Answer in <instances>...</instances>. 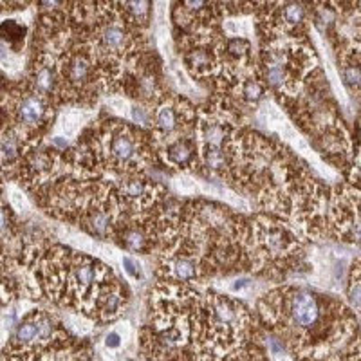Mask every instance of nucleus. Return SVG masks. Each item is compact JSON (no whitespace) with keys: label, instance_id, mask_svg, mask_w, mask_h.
<instances>
[{"label":"nucleus","instance_id":"dca6fc26","mask_svg":"<svg viewBox=\"0 0 361 361\" xmlns=\"http://www.w3.org/2000/svg\"><path fill=\"white\" fill-rule=\"evenodd\" d=\"M105 349L109 350H119L121 349V345H123V336L118 333V331H109L107 334H105Z\"/></svg>","mask_w":361,"mask_h":361},{"label":"nucleus","instance_id":"20e7f679","mask_svg":"<svg viewBox=\"0 0 361 361\" xmlns=\"http://www.w3.org/2000/svg\"><path fill=\"white\" fill-rule=\"evenodd\" d=\"M316 54L307 38H273L262 47V78L266 85L288 99L302 94L309 76L314 73Z\"/></svg>","mask_w":361,"mask_h":361},{"label":"nucleus","instance_id":"9b49d317","mask_svg":"<svg viewBox=\"0 0 361 361\" xmlns=\"http://www.w3.org/2000/svg\"><path fill=\"white\" fill-rule=\"evenodd\" d=\"M156 154L157 159L163 161L164 166L177 170V172H193L201 164L195 134L183 135L179 140L157 148Z\"/></svg>","mask_w":361,"mask_h":361},{"label":"nucleus","instance_id":"6e6552de","mask_svg":"<svg viewBox=\"0 0 361 361\" xmlns=\"http://www.w3.org/2000/svg\"><path fill=\"white\" fill-rule=\"evenodd\" d=\"M150 119H152L150 134H152L154 148L157 150L183 135L195 134L197 111L183 96L166 94L150 109Z\"/></svg>","mask_w":361,"mask_h":361},{"label":"nucleus","instance_id":"0eeeda50","mask_svg":"<svg viewBox=\"0 0 361 361\" xmlns=\"http://www.w3.org/2000/svg\"><path fill=\"white\" fill-rule=\"evenodd\" d=\"M63 331L49 312L33 309L17 324L8 345H4V356L8 361H38Z\"/></svg>","mask_w":361,"mask_h":361},{"label":"nucleus","instance_id":"4468645a","mask_svg":"<svg viewBox=\"0 0 361 361\" xmlns=\"http://www.w3.org/2000/svg\"><path fill=\"white\" fill-rule=\"evenodd\" d=\"M125 9L128 11L134 22L140 25L141 29L148 27V22H150V13H152V2H147V0H137V2H123Z\"/></svg>","mask_w":361,"mask_h":361},{"label":"nucleus","instance_id":"1a4fd4ad","mask_svg":"<svg viewBox=\"0 0 361 361\" xmlns=\"http://www.w3.org/2000/svg\"><path fill=\"white\" fill-rule=\"evenodd\" d=\"M257 11L264 38H305L307 37V8L302 2L262 4Z\"/></svg>","mask_w":361,"mask_h":361},{"label":"nucleus","instance_id":"7ed1b4c3","mask_svg":"<svg viewBox=\"0 0 361 361\" xmlns=\"http://www.w3.org/2000/svg\"><path fill=\"white\" fill-rule=\"evenodd\" d=\"M80 140L92 154L96 176L109 173L114 176L112 180L145 173L157 159L152 134L119 119L102 121L94 128H89Z\"/></svg>","mask_w":361,"mask_h":361},{"label":"nucleus","instance_id":"f3484780","mask_svg":"<svg viewBox=\"0 0 361 361\" xmlns=\"http://www.w3.org/2000/svg\"><path fill=\"white\" fill-rule=\"evenodd\" d=\"M251 286V280L250 279H238L231 283V291L233 293H240L244 289H247Z\"/></svg>","mask_w":361,"mask_h":361},{"label":"nucleus","instance_id":"39448f33","mask_svg":"<svg viewBox=\"0 0 361 361\" xmlns=\"http://www.w3.org/2000/svg\"><path fill=\"white\" fill-rule=\"evenodd\" d=\"M2 105H4L2 114H8V123H4V127L17 132L24 143L25 154L31 152L33 148L38 147L42 135L53 125L56 107L49 99L35 94L33 90L25 85L24 80L18 85L9 87L8 92L4 90Z\"/></svg>","mask_w":361,"mask_h":361},{"label":"nucleus","instance_id":"9d476101","mask_svg":"<svg viewBox=\"0 0 361 361\" xmlns=\"http://www.w3.org/2000/svg\"><path fill=\"white\" fill-rule=\"evenodd\" d=\"M331 226L340 240L361 244V192L350 186H338L333 193Z\"/></svg>","mask_w":361,"mask_h":361},{"label":"nucleus","instance_id":"f257e3e1","mask_svg":"<svg viewBox=\"0 0 361 361\" xmlns=\"http://www.w3.org/2000/svg\"><path fill=\"white\" fill-rule=\"evenodd\" d=\"M226 177L266 212L293 219L307 237L325 230V188L291 150L255 130H240L224 147Z\"/></svg>","mask_w":361,"mask_h":361},{"label":"nucleus","instance_id":"ddd939ff","mask_svg":"<svg viewBox=\"0 0 361 361\" xmlns=\"http://www.w3.org/2000/svg\"><path fill=\"white\" fill-rule=\"evenodd\" d=\"M347 302L350 309L361 312V259L353 264L349 276V286H347Z\"/></svg>","mask_w":361,"mask_h":361},{"label":"nucleus","instance_id":"a211bd4d","mask_svg":"<svg viewBox=\"0 0 361 361\" xmlns=\"http://www.w3.org/2000/svg\"><path fill=\"white\" fill-rule=\"evenodd\" d=\"M356 33L360 35V37H357V38H360V40H361V17L357 18V24H356Z\"/></svg>","mask_w":361,"mask_h":361},{"label":"nucleus","instance_id":"f8f14e48","mask_svg":"<svg viewBox=\"0 0 361 361\" xmlns=\"http://www.w3.org/2000/svg\"><path fill=\"white\" fill-rule=\"evenodd\" d=\"M0 29H2V44L8 42V47L13 53H20L27 37V27L17 20H4Z\"/></svg>","mask_w":361,"mask_h":361},{"label":"nucleus","instance_id":"f03ea898","mask_svg":"<svg viewBox=\"0 0 361 361\" xmlns=\"http://www.w3.org/2000/svg\"><path fill=\"white\" fill-rule=\"evenodd\" d=\"M259 312L302 361H336L361 349L357 322L333 296L283 286L259 300Z\"/></svg>","mask_w":361,"mask_h":361},{"label":"nucleus","instance_id":"423d86ee","mask_svg":"<svg viewBox=\"0 0 361 361\" xmlns=\"http://www.w3.org/2000/svg\"><path fill=\"white\" fill-rule=\"evenodd\" d=\"M226 42L217 27L199 29L195 33H183L177 40L183 63L193 78L217 82L226 66Z\"/></svg>","mask_w":361,"mask_h":361},{"label":"nucleus","instance_id":"2eb2a0df","mask_svg":"<svg viewBox=\"0 0 361 361\" xmlns=\"http://www.w3.org/2000/svg\"><path fill=\"white\" fill-rule=\"evenodd\" d=\"M123 269L132 280H143V269H141L140 262L132 257H123Z\"/></svg>","mask_w":361,"mask_h":361}]
</instances>
